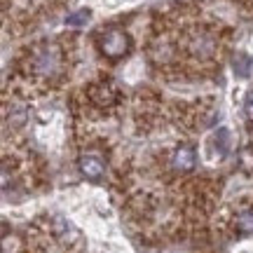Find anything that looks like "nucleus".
Instances as JSON below:
<instances>
[{"label":"nucleus","instance_id":"1","mask_svg":"<svg viewBox=\"0 0 253 253\" xmlns=\"http://www.w3.org/2000/svg\"><path fill=\"white\" fill-rule=\"evenodd\" d=\"M59 66H61V56H59V49H56V47H42L36 54V61H33V68H36L40 75H45V78L56 75Z\"/></svg>","mask_w":253,"mask_h":253},{"label":"nucleus","instance_id":"2","mask_svg":"<svg viewBox=\"0 0 253 253\" xmlns=\"http://www.w3.org/2000/svg\"><path fill=\"white\" fill-rule=\"evenodd\" d=\"M129 49V40L122 31H108L103 40H101V52L108 56V59H120L126 54Z\"/></svg>","mask_w":253,"mask_h":253},{"label":"nucleus","instance_id":"3","mask_svg":"<svg viewBox=\"0 0 253 253\" xmlns=\"http://www.w3.org/2000/svg\"><path fill=\"white\" fill-rule=\"evenodd\" d=\"M78 167H80L82 176H84V178H89V181H101V178H103V173H106L103 162H101L96 155H82L80 162H78Z\"/></svg>","mask_w":253,"mask_h":253},{"label":"nucleus","instance_id":"4","mask_svg":"<svg viewBox=\"0 0 253 253\" xmlns=\"http://www.w3.org/2000/svg\"><path fill=\"white\" fill-rule=\"evenodd\" d=\"M195 150L192 148H188V145H181L178 150H176V155H173V167L178 169V171H190L192 167H195Z\"/></svg>","mask_w":253,"mask_h":253},{"label":"nucleus","instance_id":"5","mask_svg":"<svg viewBox=\"0 0 253 253\" xmlns=\"http://www.w3.org/2000/svg\"><path fill=\"white\" fill-rule=\"evenodd\" d=\"M232 66H235V75H237V78H249V73H251V56L244 54V52H239V54L235 56Z\"/></svg>","mask_w":253,"mask_h":253},{"label":"nucleus","instance_id":"6","mask_svg":"<svg viewBox=\"0 0 253 253\" xmlns=\"http://www.w3.org/2000/svg\"><path fill=\"white\" fill-rule=\"evenodd\" d=\"M237 230L244 232V235H251L253 232V207L242 211V213L237 216Z\"/></svg>","mask_w":253,"mask_h":253},{"label":"nucleus","instance_id":"7","mask_svg":"<svg viewBox=\"0 0 253 253\" xmlns=\"http://www.w3.org/2000/svg\"><path fill=\"white\" fill-rule=\"evenodd\" d=\"M213 141H216V148H218V157H225L227 150H230V131H227L225 126L218 129V134Z\"/></svg>","mask_w":253,"mask_h":253},{"label":"nucleus","instance_id":"8","mask_svg":"<svg viewBox=\"0 0 253 253\" xmlns=\"http://www.w3.org/2000/svg\"><path fill=\"white\" fill-rule=\"evenodd\" d=\"M89 21V12L87 9H80V12H73V14H68L66 17V24L73 28H78V26H84Z\"/></svg>","mask_w":253,"mask_h":253},{"label":"nucleus","instance_id":"9","mask_svg":"<svg viewBox=\"0 0 253 253\" xmlns=\"http://www.w3.org/2000/svg\"><path fill=\"white\" fill-rule=\"evenodd\" d=\"M246 115L253 120V91L249 94V96H246Z\"/></svg>","mask_w":253,"mask_h":253}]
</instances>
